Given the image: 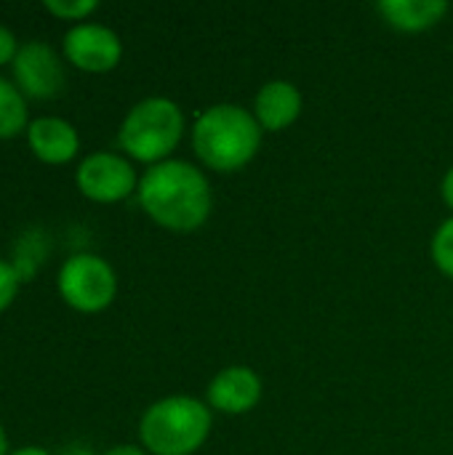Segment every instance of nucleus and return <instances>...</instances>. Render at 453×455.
Masks as SVG:
<instances>
[{
  "label": "nucleus",
  "instance_id": "nucleus-18",
  "mask_svg": "<svg viewBox=\"0 0 453 455\" xmlns=\"http://www.w3.org/2000/svg\"><path fill=\"white\" fill-rule=\"evenodd\" d=\"M441 197H443V203L449 205L453 211V165L446 171V176H443V184H441Z\"/></svg>",
  "mask_w": 453,
  "mask_h": 455
},
{
  "label": "nucleus",
  "instance_id": "nucleus-17",
  "mask_svg": "<svg viewBox=\"0 0 453 455\" xmlns=\"http://www.w3.org/2000/svg\"><path fill=\"white\" fill-rule=\"evenodd\" d=\"M19 53V45H16V37L8 27H0V67L13 61Z\"/></svg>",
  "mask_w": 453,
  "mask_h": 455
},
{
  "label": "nucleus",
  "instance_id": "nucleus-2",
  "mask_svg": "<svg viewBox=\"0 0 453 455\" xmlns=\"http://www.w3.org/2000/svg\"><path fill=\"white\" fill-rule=\"evenodd\" d=\"M192 147L198 160L216 173L246 168L262 147V125L238 104H214L195 120Z\"/></svg>",
  "mask_w": 453,
  "mask_h": 455
},
{
  "label": "nucleus",
  "instance_id": "nucleus-6",
  "mask_svg": "<svg viewBox=\"0 0 453 455\" xmlns=\"http://www.w3.org/2000/svg\"><path fill=\"white\" fill-rule=\"evenodd\" d=\"M77 187L93 203H120L139 189L133 165L112 152L88 155L77 168Z\"/></svg>",
  "mask_w": 453,
  "mask_h": 455
},
{
  "label": "nucleus",
  "instance_id": "nucleus-8",
  "mask_svg": "<svg viewBox=\"0 0 453 455\" xmlns=\"http://www.w3.org/2000/svg\"><path fill=\"white\" fill-rule=\"evenodd\" d=\"M13 77L32 99H51L64 85V69L48 43L32 40L19 48L13 59Z\"/></svg>",
  "mask_w": 453,
  "mask_h": 455
},
{
  "label": "nucleus",
  "instance_id": "nucleus-16",
  "mask_svg": "<svg viewBox=\"0 0 453 455\" xmlns=\"http://www.w3.org/2000/svg\"><path fill=\"white\" fill-rule=\"evenodd\" d=\"M16 291H19V275H16V269L11 264L0 261V312L13 304Z\"/></svg>",
  "mask_w": 453,
  "mask_h": 455
},
{
  "label": "nucleus",
  "instance_id": "nucleus-3",
  "mask_svg": "<svg viewBox=\"0 0 453 455\" xmlns=\"http://www.w3.org/2000/svg\"><path fill=\"white\" fill-rule=\"evenodd\" d=\"M214 427V413L208 403L187 395H174L152 403L139 424V437L144 451L152 455H192L198 453Z\"/></svg>",
  "mask_w": 453,
  "mask_h": 455
},
{
  "label": "nucleus",
  "instance_id": "nucleus-14",
  "mask_svg": "<svg viewBox=\"0 0 453 455\" xmlns=\"http://www.w3.org/2000/svg\"><path fill=\"white\" fill-rule=\"evenodd\" d=\"M430 253H433L435 267L453 280V216L438 227L433 245H430Z\"/></svg>",
  "mask_w": 453,
  "mask_h": 455
},
{
  "label": "nucleus",
  "instance_id": "nucleus-12",
  "mask_svg": "<svg viewBox=\"0 0 453 455\" xmlns=\"http://www.w3.org/2000/svg\"><path fill=\"white\" fill-rule=\"evenodd\" d=\"M376 8L390 27L400 32H425L446 16L449 3L446 0H382Z\"/></svg>",
  "mask_w": 453,
  "mask_h": 455
},
{
  "label": "nucleus",
  "instance_id": "nucleus-7",
  "mask_svg": "<svg viewBox=\"0 0 453 455\" xmlns=\"http://www.w3.org/2000/svg\"><path fill=\"white\" fill-rule=\"evenodd\" d=\"M64 56L83 72H109L120 64L123 43L101 24H75L64 35Z\"/></svg>",
  "mask_w": 453,
  "mask_h": 455
},
{
  "label": "nucleus",
  "instance_id": "nucleus-21",
  "mask_svg": "<svg viewBox=\"0 0 453 455\" xmlns=\"http://www.w3.org/2000/svg\"><path fill=\"white\" fill-rule=\"evenodd\" d=\"M5 451H8V440H5V432L0 427V455H5Z\"/></svg>",
  "mask_w": 453,
  "mask_h": 455
},
{
  "label": "nucleus",
  "instance_id": "nucleus-11",
  "mask_svg": "<svg viewBox=\"0 0 453 455\" xmlns=\"http://www.w3.org/2000/svg\"><path fill=\"white\" fill-rule=\"evenodd\" d=\"M27 141H29V149L35 152V157H40L43 163H51V165L69 163L80 147L77 131L61 117L32 120L27 128Z\"/></svg>",
  "mask_w": 453,
  "mask_h": 455
},
{
  "label": "nucleus",
  "instance_id": "nucleus-9",
  "mask_svg": "<svg viewBox=\"0 0 453 455\" xmlns=\"http://www.w3.org/2000/svg\"><path fill=\"white\" fill-rule=\"evenodd\" d=\"M208 408L227 416L251 413L262 400V379L248 365H230L219 371L206 392Z\"/></svg>",
  "mask_w": 453,
  "mask_h": 455
},
{
  "label": "nucleus",
  "instance_id": "nucleus-4",
  "mask_svg": "<svg viewBox=\"0 0 453 455\" xmlns=\"http://www.w3.org/2000/svg\"><path fill=\"white\" fill-rule=\"evenodd\" d=\"M184 133L182 107L166 96H150L131 107L125 115L117 141L139 163H166L168 155L179 147Z\"/></svg>",
  "mask_w": 453,
  "mask_h": 455
},
{
  "label": "nucleus",
  "instance_id": "nucleus-10",
  "mask_svg": "<svg viewBox=\"0 0 453 455\" xmlns=\"http://www.w3.org/2000/svg\"><path fill=\"white\" fill-rule=\"evenodd\" d=\"M304 99L302 91L288 80H270L259 88L254 99V117L262 125V131H286L291 128L302 115Z\"/></svg>",
  "mask_w": 453,
  "mask_h": 455
},
{
  "label": "nucleus",
  "instance_id": "nucleus-19",
  "mask_svg": "<svg viewBox=\"0 0 453 455\" xmlns=\"http://www.w3.org/2000/svg\"><path fill=\"white\" fill-rule=\"evenodd\" d=\"M104 455H147V451H142V448H136V445H117V448L107 451Z\"/></svg>",
  "mask_w": 453,
  "mask_h": 455
},
{
  "label": "nucleus",
  "instance_id": "nucleus-20",
  "mask_svg": "<svg viewBox=\"0 0 453 455\" xmlns=\"http://www.w3.org/2000/svg\"><path fill=\"white\" fill-rule=\"evenodd\" d=\"M13 455H51L48 451H43V448H19V451H13Z\"/></svg>",
  "mask_w": 453,
  "mask_h": 455
},
{
  "label": "nucleus",
  "instance_id": "nucleus-15",
  "mask_svg": "<svg viewBox=\"0 0 453 455\" xmlns=\"http://www.w3.org/2000/svg\"><path fill=\"white\" fill-rule=\"evenodd\" d=\"M99 8L96 0H45V11L59 16V19H69V21H80L88 13H93Z\"/></svg>",
  "mask_w": 453,
  "mask_h": 455
},
{
  "label": "nucleus",
  "instance_id": "nucleus-1",
  "mask_svg": "<svg viewBox=\"0 0 453 455\" xmlns=\"http://www.w3.org/2000/svg\"><path fill=\"white\" fill-rule=\"evenodd\" d=\"M139 203L144 213L163 229L195 232L214 208V195L206 173L187 160H166L150 165L139 181Z\"/></svg>",
  "mask_w": 453,
  "mask_h": 455
},
{
  "label": "nucleus",
  "instance_id": "nucleus-13",
  "mask_svg": "<svg viewBox=\"0 0 453 455\" xmlns=\"http://www.w3.org/2000/svg\"><path fill=\"white\" fill-rule=\"evenodd\" d=\"M24 128H29L24 96L13 83L0 77V139H11Z\"/></svg>",
  "mask_w": 453,
  "mask_h": 455
},
{
  "label": "nucleus",
  "instance_id": "nucleus-5",
  "mask_svg": "<svg viewBox=\"0 0 453 455\" xmlns=\"http://www.w3.org/2000/svg\"><path fill=\"white\" fill-rule=\"evenodd\" d=\"M59 293L72 309L93 315L112 304L117 293V277L104 259L93 253H77L69 256L59 272Z\"/></svg>",
  "mask_w": 453,
  "mask_h": 455
}]
</instances>
